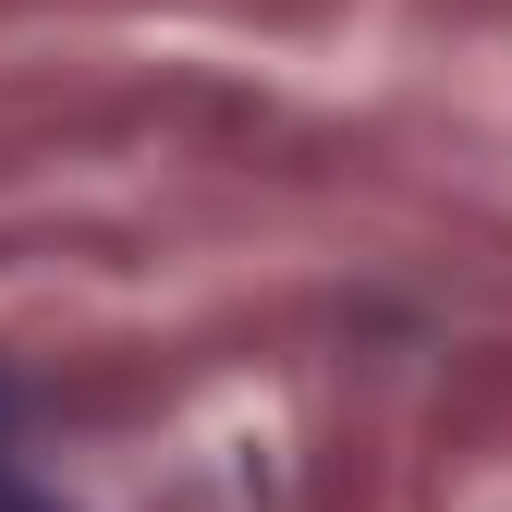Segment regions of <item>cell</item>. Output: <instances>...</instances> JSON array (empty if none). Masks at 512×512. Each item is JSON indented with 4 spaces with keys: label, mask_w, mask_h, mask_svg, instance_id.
Returning <instances> with one entry per match:
<instances>
[{
    "label": "cell",
    "mask_w": 512,
    "mask_h": 512,
    "mask_svg": "<svg viewBox=\"0 0 512 512\" xmlns=\"http://www.w3.org/2000/svg\"><path fill=\"white\" fill-rule=\"evenodd\" d=\"M0 512H37V500H25V488H0Z\"/></svg>",
    "instance_id": "6da1fadb"
}]
</instances>
